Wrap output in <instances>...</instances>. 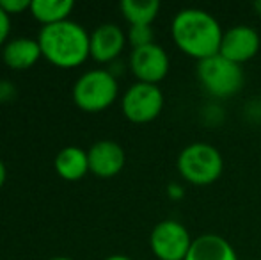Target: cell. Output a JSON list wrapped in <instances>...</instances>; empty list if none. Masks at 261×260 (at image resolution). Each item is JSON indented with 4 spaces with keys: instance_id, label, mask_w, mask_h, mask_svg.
<instances>
[{
    "instance_id": "e0dca14e",
    "label": "cell",
    "mask_w": 261,
    "mask_h": 260,
    "mask_svg": "<svg viewBox=\"0 0 261 260\" xmlns=\"http://www.w3.org/2000/svg\"><path fill=\"white\" fill-rule=\"evenodd\" d=\"M126 41L130 43L132 50L155 43V32L151 25H130L126 32Z\"/></svg>"
},
{
    "instance_id": "277c9868",
    "label": "cell",
    "mask_w": 261,
    "mask_h": 260,
    "mask_svg": "<svg viewBox=\"0 0 261 260\" xmlns=\"http://www.w3.org/2000/svg\"><path fill=\"white\" fill-rule=\"evenodd\" d=\"M196 75L201 87L215 100H224L238 94L244 87L245 75L240 64H234L220 54L199 61Z\"/></svg>"
},
{
    "instance_id": "d6986e66",
    "label": "cell",
    "mask_w": 261,
    "mask_h": 260,
    "mask_svg": "<svg viewBox=\"0 0 261 260\" xmlns=\"http://www.w3.org/2000/svg\"><path fill=\"white\" fill-rule=\"evenodd\" d=\"M9 32H11V16L0 7V49H4V45L9 41Z\"/></svg>"
},
{
    "instance_id": "52a82bcc",
    "label": "cell",
    "mask_w": 261,
    "mask_h": 260,
    "mask_svg": "<svg viewBox=\"0 0 261 260\" xmlns=\"http://www.w3.org/2000/svg\"><path fill=\"white\" fill-rule=\"evenodd\" d=\"M192 243L189 228L176 219L156 223L149 235V248L156 260H185Z\"/></svg>"
},
{
    "instance_id": "603a6c76",
    "label": "cell",
    "mask_w": 261,
    "mask_h": 260,
    "mask_svg": "<svg viewBox=\"0 0 261 260\" xmlns=\"http://www.w3.org/2000/svg\"><path fill=\"white\" fill-rule=\"evenodd\" d=\"M105 260H132L130 257H128V255H110V257H107Z\"/></svg>"
},
{
    "instance_id": "9a60e30c",
    "label": "cell",
    "mask_w": 261,
    "mask_h": 260,
    "mask_svg": "<svg viewBox=\"0 0 261 260\" xmlns=\"http://www.w3.org/2000/svg\"><path fill=\"white\" fill-rule=\"evenodd\" d=\"M75 9L73 0H32L31 14L34 20L45 25H54L59 21L69 20V14Z\"/></svg>"
},
{
    "instance_id": "3957f363",
    "label": "cell",
    "mask_w": 261,
    "mask_h": 260,
    "mask_svg": "<svg viewBox=\"0 0 261 260\" xmlns=\"http://www.w3.org/2000/svg\"><path fill=\"white\" fill-rule=\"evenodd\" d=\"M178 173L187 184L206 187L222 177L224 157L210 143L196 141L187 145L176 159Z\"/></svg>"
},
{
    "instance_id": "7402d4cb",
    "label": "cell",
    "mask_w": 261,
    "mask_h": 260,
    "mask_svg": "<svg viewBox=\"0 0 261 260\" xmlns=\"http://www.w3.org/2000/svg\"><path fill=\"white\" fill-rule=\"evenodd\" d=\"M6 178H7V170H6V164L2 162V159H0V189L4 187V184H6Z\"/></svg>"
},
{
    "instance_id": "9c48e42d",
    "label": "cell",
    "mask_w": 261,
    "mask_h": 260,
    "mask_svg": "<svg viewBox=\"0 0 261 260\" xmlns=\"http://www.w3.org/2000/svg\"><path fill=\"white\" fill-rule=\"evenodd\" d=\"M261 49L259 32L251 25H233L224 31L219 54L234 64H245L256 57Z\"/></svg>"
},
{
    "instance_id": "7c38bea8",
    "label": "cell",
    "mask_w": 261,
    "mask_h": 260,
    "mask_svg": "<svg viewBox=\"0 0 261 260\" xmlns=\"http://www.w3.org/2000/svg\"><path fill=\"white\" fill-rule=\"evenodd\" d=\"M39 57H43L39 43L38 39L32 38H13L2 49L4 64L16 72L32 68L39 61Z\"/></svg>"
},
{
    "instance_id": "5b68a950",
    "label": "cell",
    "mask_w": 261,
    "mask_h": 260,
    "mask_svg": "<svg viewBox=\"0 0 261 260\" xmlns=\"http://www.w3.org/2000/svg\"><path fill=\"white\" fill-rule=\"evenodd\" d=\"M117 77L103 68L82 73L73 84V102L86 112L105 111L117 100Z\"/></svg>"
},
{
    "instance_id": "ffe728a7",
    "label": "cell",
    "mask_w": 261,
    "mask_h": 260,
    "mask_svg": "<svg viewBox=\"0 0 261 260\" xmlns=\"http://www.w3.org/2000/svg\"><path fill=\"white\" fill-rule=\"evenodd\" d=\"M185 185H181V184H176V182H171V184L167 185V196H169V200H172V201H179V200H183L185 198Z\"/></svg>"
},
{
    "instance_id": "cb8c5ba5",
    "label": "cell",
    "mask_w": 261,
    "mask_h": 260,
    "mask_svg": "<svg viewBox=\"0 0 261 260\" xmlns=\"http://www.w3.org/2000/svg\"><path fill=\"white\" fill-rule=\"evenodd\" d=\"M252 9H254V13L261 18V0H256V2L252 4Z\"/></svg>"
},
{
    "instance_id": "5bb4252c",
    "label": "cell",
    "mask_w": 261,
    "mask_h": 260,
    "mask_svg": "<svg viewBox=\"0 0 261 260\" xmlns=\"http://www.w3.org/2000/svg\"><path fill=\"white\" fill-rule=\"evenodd\" d=\"M54 168L61 178L68 182H76L89 173V157L87 150L80 146H66L55 155Z\"/></svg>"
},
{
    "instance_id": "2e32d148",
    "label": "cell",
    "mask_w": 261,
    "mask_h": 260,
    "mask_svg": "<svg viewBox=\"0 0 261 260\" xmlns=\"http://www.w3.org/2000/svg\"><path fill=\"white\" fill-rule=\"evenodd\" d=\"M119 9L128 25H151L156 20L160 2L156 0H123Z\"/></svg>"
},
{
    "instance_id": "6da1fadb",
    "label": "cell",
    "mask_w": 261,
    "mask_h": 260,
    "mask_svg": "<svg viewBox=\"0 0 261 260\" xmlns=\"http://www.w3.org/2000/svg\"><path fill=\"white\" fill-rule=\"evenodd\" d=\"M171 36L174 45L185 56L199 63L219 54L224 29L208 11L199 7H185L172 18Z\"/></svg>"
},
{
    "instance_id": "ba28073f",
    "label": "cell",
    "mask_w": 261,
    "mask_h": 260,
    "mask_svg": "<svg viewBox=\"0 0 261 260\" xmlns=\"http://www.w3.org/2000/svg\"><path fill=\"white\" fill-rule=\"evenodd\" d=\"M128 66L137 82L158 86L171 69V59L164 46H160L158 43H151V45L132 50Z\"/></svg>"
},
{
    "instance_id": "d4e9b609",
    "label": "cell",
    "mask_w": 261,
    "mask_h": 260,
    "mask_svg": "<svg viewBox=\"0 0 261 260\" xmlns=\"http://www.w3.org/2000/svg\"><path fill=\"white\" fill-rule=\"evenodd\" d=\"M48 260H73V258H69V257H52Z\"/></svg>"
},
{
    "instance_id": "ac0fdd59",
    "label": "cell",
    "mask_w": 261,
    "mask_h": 260,
    "mask_svg": "<svg viewBox=\"0 0 261 260\" xmlns=\"http://www.w3.org/2000/svg\"><path fill=\"white\" fill-rule=\"evenodd\" d=\"M31 2L32 0H0V7L9 16H13V14H20L31 9Z\"/></svg>"
},
{
    "instance_id": "8fae6325",
    "label": "cell",
    "mask_w": 261,
    "mask_h": 260,
    "mask_svg": "<svg viewBox=\"0 0 261 260\" xmlns=\"http://www.w3.org/2000/svg\"><path fill=\"white\" fill-rule=\"evenodd\" d=\"M126 34L116 23H101L91 32V57L98 63L112 64L126 45Z\"/></svg>"
},
{
    "instance_id": "7a4b0ae2",
    "label": "cell",
    "mask_w": 261,
    "mask_h": 260,
    "mask_svg": "<svg viewBox=\"0 0 261 260\" xmlns=\"http://www.w3.org/2000/svg\"><path fill=\"white\" fill-rule=\"evenodd\" d=\"M36 39L43 59L57 68H76L91 57V34L73 20L45 25Z\"/></svg>"
},
{
    "instance_id": "8992f818",
    "label": "cell",
    "mask_w": 261,
    "mask_h": 260,
    "mask_svg": "<svg viewBox=\"0 0 261 260\" xmlns=\"http://www.w3.org/2000/svg\"><path fill=\"white\" fill-rule=\"evenodd\" d=\"M165 98L160 86L134 82L121 98V111L124 118L137 125L151 123L164 111Z\"/></svg>"
},
{
    "instance_id": "44dd1931",
    "label": "cell",
    "mask_w": 261,
    "mask_h": 260,
    "mask_svg": "<svg viewBox=\"0 0 261 260\" xmlns=\"http://www.w3.org/2000/svg\"><path fill=\"white\" fill-rule=\"evenodd\" d=\"M16 91H14V86L7 80H2L0 82V102H9L14 98Z\"/></svg>"
},
{
    "instance_id": "30bf717a",
    "label": "cell",
    "mask_w": 261,
    "mask_h": 260,
    "mask_svg": "<svg viewBox=\"0 0 261 260\" xmlns=\"http://www.w3.org/2000/svg\"><path fill=\"white\" fill-rule=\"evenodd\" d=\"M87 157H89V173L100 178L116 177L126 164V153L123 146L112 139L96 141L87 150Z\"/></svg>"
},
{
    "instance_id": "4fadbf2b",
    "label": "cell",
    "mask_w": 261,
    "mask_h": 260,
    "mask_svg": "<svg viewBox=\"0 0 261 260\" xmlns=\"http://www.w3.org/2000/svg\"><path fill=\"white\" fill-rule=\"evenodd\" d=\"M185 260H238V255L222 235L203 233L194 239Z\"/></svg>"
}]
</instances>
